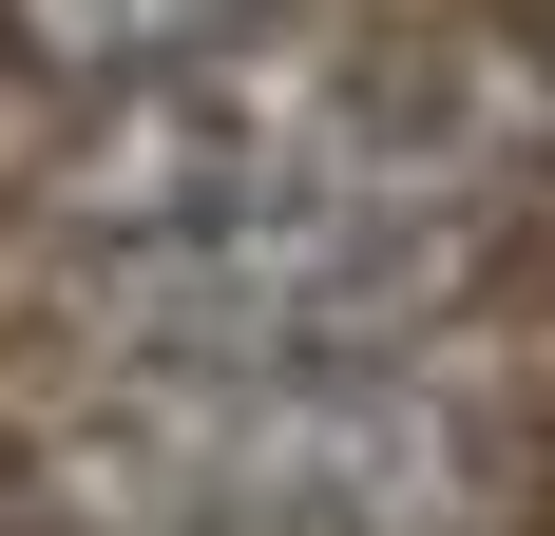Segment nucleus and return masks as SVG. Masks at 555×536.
Here are the masks:
<instances>
[{
  "instance_id": "nucleus-2",
  "label": "nucleus",
  "mask_w": 555,
  "mask_h": 536,
  "mask_svg": "<svg viewBox=\"0 0 555 536\" xmlns=\"http://www.w3.org/2000/svg\"><path fill=\"white\" fill-rule=\"evenodd\" d=\"M499 268L479 192H269V212L77 250L57 326L96 365H422Z\"/></svg>"
},
{
  "instance_id": "nucleus-1",
  "label": "nucleus",
  "mask_w": 555,
  "mask_h": 536,
  "mask_svg": "<svg viewBox=\"0 0 555 536\" xmlns=\"http://www.w3.org/2000/svg\"><path fill=\"white\" fill-rule=\"evenodd\" d=\"M20 480L77 536H479L499 422L422 365H115Z\"/></svg>"
},
{
  "instance_id": "nucleus-3",
  "label": "nucleus",
  "mask_w": 555,
  "mask_h": 536,
  "mask_svg": "<svg viewBox=\"0 0 555 536\" xmlns=\"http://www.w3.org/2000/svg\"><path fill=\"white\" fill-rule=\"evenodd\" d=\"M269 0H0V39L39 58V77H154V58H211V39H249Z\"/></svg>"
}]
</instances>
